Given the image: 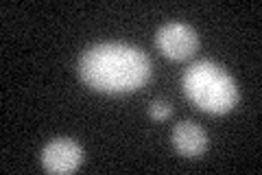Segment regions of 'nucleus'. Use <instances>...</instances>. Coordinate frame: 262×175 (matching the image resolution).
<instances>
[{
    "label": "nucleus",
    "instance_id": "7ed1b4c3",
    "mask_svg": "<svg viewBox=\"0 0 262 175\" xmlns=\"http://www.w3.org/2000/svg\"><path fill=\"white\" fill-rule=\"evenodd\" d=\"M158 46L170 60H188V57L194 55L199 40H196V33L188 24L168 22L158 31Z\"/></svg>",
    "mask_w": 262,
    "mask_h": 175
},
{
    "label": "nucleus",
    "instance_id": "f257e3e1",
    "mask_svg": "<svg viewBox=\"0 0 262 175\" xmlns=\"http://www.w3.org/2000/svg\"><path fill=\"white\" fill-rule=\"evenodd\" d=\"M79 77L98 92H134L151 77V62L140 48L107 42L88 48L79 62Z\"/></svg>",
    "mask_w": 262,
    "mask_h": 175
},
{
    "label": "nucleus",
    "instance_id": "f03ea898",
    "mask_svg": "<svg viewBox=\"0 0 262 175\" xmlns=\"http://www.w3.org/2000/svg\"><path fill=\"white\" fill-rule=\"evenodd\" d=\"M190 101L210 114H225L238 103V86L214 62H194L182 79Z\"/></svg>",
    "mask_w": 262,
    "mask_h": 175
},
{
    "label": "nucleus",
    "instance_id": "39448f33",
    "mask_svg": "<svg viewBox=\"0 0 262 175\" xmlns=\"http://www.w3.org/2000/svg\"><path fill=\"white\" fill-rule=\"evenodd\" d=\"M173 145L179 153L196 158L208 149V134L194 123H177L173 129Z\"/></svg>",
    "mask_w": 262,
    "mask_h": 175
},
{
    "label": "nucleus",
    "instance_id": "423d86ee",
    "mask_svg": "<svg viewBox=\"0 0 262 175\" xmlns=\"http://www.w3.org/2000/svg\"><path fill=\"white\" fill-rule=\"evenodd\" d=\"M170 105L168 103H164V101H155L153 105H151V119L153 121H164V119H168L170 116Z\"/></svg>",
    "mask_w": 262,
    "mask_h": 175
},
{
    "label": "nucleus",
    "instance_id": "20e7f679",
    "mask_svg": "<svg viewBox=\"0 0 262 175\" xmlns=\"http://www.w3.org/2000/svg\"><path fill=\"white\" fill-rule=\"evenodd\" d=\"M83 162V149L75 140L57 138L48 143L42 151V164L48 173H72Z\"/></svg>",
    "mask_w": 262,
    "mask_h": 175
}]
</instances>
